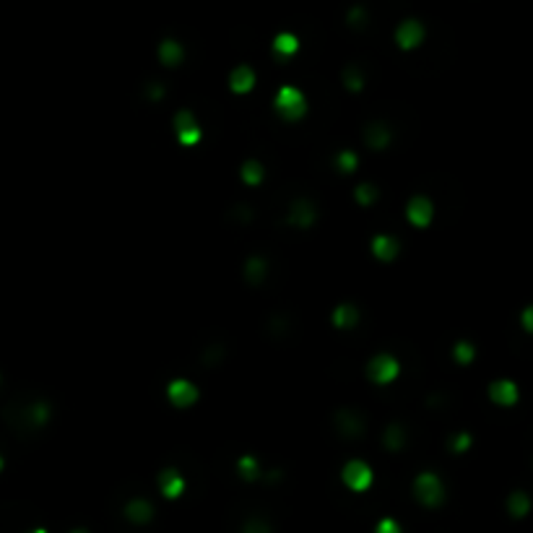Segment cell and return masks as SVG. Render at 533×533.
I'll return each mask as SVG.
<instances>
[{
	"mask_svg": "<svg viewBox=\"0 0 533 533\" xmlns=\"http://www.w3.org/2000/svg\"><path fill=\"white\" fill-rule=\"evenodd\" d=\"M273 107L284 120L297 123L307 112V96L302 94V89H297V86H281L276 99H273Z\"/></svg>",
	"mask_w": 533,
	"mask_h": 533,
	"instance_id": "1",
	"label": "cell"
},
{
	"mask_svg": "<svg viewBox=\"0 0 533 533\" xmlns=\"http://www.w3.org/2000/svg\"><path fill=\"white\" fill-rule=\"evenodd\" d=\"M414 494L422 505H432V507H435V505H440L442 497H445L442 479H440L437 473H429V471L419 473L414 479Z\"/></svg>",
	"mask_w": 533,
	"mask_h": 533,
	"instance_id": "2",
	"label": "cell"
},
{
	"mask_svg": "<svg viewBox=\"0 0 533 533\" xmlns=\"http://www.w3.org/2000/svg\"><path fill=\"white\" fill-rule=\"evenodd\" d=\"M367 374H370L372 383L388 385L401 374V364H398V359H395L393 354H374L372 359H370V364H367Z\"/></svg>",
	"mask_w": 533,
	"mask_h": 533,
	"instance_id": "3",
	"label": "cell"
},
{
	"mask_svg": "<svg viewBox=\"0 0 533 533\" xmlns=\"http://www.w3.org/2000/svg\"><path fill=\"white\" fill-rule=\"evenodd\" d=\"M174 136H177L180 146H185V149H192V146L201 143L203 130L201 125H198V120L192 118V112L180 109V112L174 115Z\"/></svg>",
	"mask_w": 533,
	"mask_h": 533,
	"instance_id": "4",
	"label": "cell"
},
{
	"mask_svg": "<svg viewBox=\"0 0 533 533\" xmlns=\"http://www.w3.org/2000/svg\"><path fill=\"white\" fill-rule=\"evenodd\" d=\"M341 479H343V484H346V487H349L352 491H364V489H370V487H372L374 473H372V469L364 463V460L354 458V460H349V463L343 466Z\"/></svg>",
	"mask_w": 533,
	"mask_h": 533,
	"instance_id": "5",
	"label": "cell"
},
{
	"mask_svg": "<svg viewBox=\"0 0 533 533\" xmlns=\"http://www.w3.org/2000/svg\"><path fill=\"white\" fill-rule=\"evenodd\" d=\"M198 395L201 390L190 383V380H185V377H177V380H172L167 385V398H170L172 406H177V408H188L198 401Z\"/></svg>",
	"mask_w": 533,
	"mask_h": 533,
	"instance_id": "6",
	"label": "cell"
},
{
	"mask_svg": "<svg viewBox=\"0 0 533 533\" xmlns=\"http://www.w3.org/2000/svg\"><path fill=\"white\" fill-rule=\"evenodd\" d=\"M424 34L426 29L419 19H406V21H401V26L395 29V42H398L401 50H414V47H419V44L424 42Z\"/></svg>",
	"mask_w": 533,
	"mask_h": 533,
	"instance_id": "7",
	"label": "cell"
},
{
	"mask_svg": "<svg viewBox=\"0 0 533 533\" xmlns=\"http://www.w3.org/2000/svg\"><path fill=\"white\" fill-rule=\"evenodd\" d=\"M406 216H408V222L414 226L424 229V226H429V222L435 219V206H432V201L424 198V195H416V198H411L408 206H406Z\"/></svg>",
	"mask_w": 533,
	"mask_h": 533,
	"instance_id": "8",
	"label": "cell"
},
{
	"mask_svg": "<svg viewBox=\"0 0 533 533\" xmlns=\"http://www.w3.org/2000/svg\"><path fill=\"white\" fill-rule=\"evenodd\" d=\"M229 89H232L235 94H247V91H253V89H255V71L245 63L237 65L235 71L229 73Z\"/></svg>",
	"mask_w": 533,
	"mask_h": 533,
	"instance_id": "9",
	"label": "cell"
},
{
	"mask_svg": "<svg viewBox=\"0 0 533 533\" xmlns=\"http://www.w3.org/2000/svg\"><path fill=\"white\" fill-rule=\"evenodd\" d=\"M185 489V479L177 469H164L159 473V491L167 497V500H177Z\"/></svg>",
	"mask_w": 533,
	"mask_h": 533,
	"instance_id": "10",
	"label": "cell"
},
{
	"mask_svg": "<svg viewBox=\"0 0 533 533\" xmlns=\"http://www.w3.org/2000/svg\"><path fill=\"white\" fill-rule=\"evenodd\" d=\"M315 206L309 201H297L291 206V211H289V224H294L297 229H309V226L315 224Z\"/></svg>",
	"mask_w": 533,
	"mask_h": 533,
	"instance_id": "11",
	"label": "cell"
},
{
	"mask_svg": "<svg viewBox=\"0 0 533 533\" xmlns=\"http://www.w3.org/2000/svg\"><path fill=\"white\" fill-rule=\"evenodd\" d=\"M489 398L497 406H512L518 401V385L512 380H494L489 385Z\"/></svg>",
	"mask_w": 533,
	"mask_h": 533,
	"instance_id": "12",
	"label": "cell"
},
{
	"mask_svg": "<svg viewBox=\"0 0 533 533\" xmlns=\"http://www.w3.org/2000/svg\"><path fill=\"white\" fill-rule=\"evenodd\" d=\"M398 242H395L390 235H377L372 240V255L377 258V260H383V263H390V260H395L398 258Z\"/></svg>",
	"mask_w": 533,
	"mask_h": 533,
	"instance_id": "13",
	"label": "cell"
},
{
	"mask_svg": "<svg viewBox=\"0 0 533 533\" xmlns=\"http://www.w3.org/2000/svg\"><path fill=\"white\" fill-rule=\"evenodd\" d=\"M331 318L338 331H349V328H354L359 323V309L354 307V305H338V307L333 309Z\"/></svg>",
	"mask_w": 533,
	"mask_h": 533,
	"instance_id": "14",
	"label": "cell"
},
{
	"mask_svg": "<svg viewBox=\"0 0 533 533\" xmlns=\"http://www.w3.org/2000/svg\"><path fill=\"white\" fill-rule=\"evenodd\" d=\"M364 138H367V143H370L374 151H380L390 143V130L385 128L383 123H372V125H367V130H364Z\"/></svg>",
	"mask_w": 533,
	"mask_h": 533,
	"instance_id": "15",
	"label": "cell"
},
{
	"mask_svg": "<svg viewBox=\"0 0 533 533\" xmlns=\"http://www.w3.org/2000/svg\"><path fill=\"white\" fill-rule=\"evenodd\" d=\"M159 57H161V63L172 68V65L182 63L185 50H182V44L177 42V39H164V42L159 44Z\"/></svg>",
	"mask_w": 533,
	"mask_h": 533,
	"instance_id": "16",
	"label": "cell"
},
{
	"mask_svg": "<svg viewBox=\"0 0 533 533\" xmlns=\"http://www.w3.org/2000/svg\"><path fill=\"white\" fill-rule=\"evenodd\" d=\"M240 177H242V182L245 185H250V188H258L260 182H263V177H266V170H263V164L255 159H250L245 161L242 167H240Z\"/></svg>",
	"mask_w": 533,
	"mask_h": 533,
	"instance_id": "17",
	"label": "cell"
},
{
	"mask_svg": "<svg viewBox=\"0 0 533 533\" xmlns=\"http://www.w3.org/2000/svg\"><path fill=\"white\" fill-rule=\"evenodd\" d=\"M125 512H128V518L133 523H149L151 515H154V507H151L149 500H130Z\"/></svg>",
	"mask_w": 533,
	"mask_h": 533,
	"instance_id": "18",
	"label": "cell"
},
{
	"mask_svg": "<svg viewBox=\"0 0 533 533\" xmlns=\"http://www.w3.org/2000/svg\"><path fill=\"white\" fill-rule=\"evenodd\" d=\"M273 50L281 57H289V55H294L299 50V39L294 34H278L276 39H273Z\"/></svg>",
	"mask_w": 533,
	"mask_h": 533,
	"instance_id": "19",
	"label": "cell"
},
{
	"mask_svg": "<svg viewBox=\"0 0 533 533\" xmlns=\"http://www.w3.org/2000/svg\"><path fill=\"white\" fill-rule=\"evenodd\" d=\"M266 260L263 258H250L245 266V278L250 284H260L263 278H266Z\"/></svg>",
	"mask_w": 533,
	"mask_h": 533,
	"instance_id": "20",
	"label": "cell"
},
{
	"mask_svg": "<svg viewBox=\"0 0 533 533\" xmlns=\"http://www.w3.org/2000/svg\"><path fill=\"white\" fill-rule=\"evenodd\" d=\"M237 469H240V473H242L245 481H255L258 473H260V463H258V458H253V455H242V458L237 460Z\"/></svg>",
	"mask_w": 533,
	"mask_h": 533,
	"instance_id": "21",
	"label": "cell"
},
{
	"mask_svg": "<svg viewBox=\"0 0 533 533\" xmlns=\"http://www.w3.org/2000/svg\"><path fill=\"white\" fill-rule=\"evenodd\" d=\"M354 198H356V203H359V206L370 208V206L377 201V188H374V185H359V188H356V192H354Z\"/></svg>",
	"mask_w": 533,
	"mask_h": 533,
	"instance_id": "22",
	"label": "cell"
},
{
	"mask_svg": "<svg viewBox=\"0 0 533 533\" xmlns=\"http://www.w3.org/2000/svg\"><path fill=\"white\" fill-rule=\"evenodd\" d=\"M385 445L390 450H401L404 448V429L398 424H393V426H388L385 429Z\"/></svg>",
	"mask_w": 533,
	"mask_h": 533,
	"instance_id": "23",
	"label": "cell"
},
{
	"mask_svg": "<svg viewBox=\"0 0 533 533\" xmlns=\"http://www.w3.org/2000/svg\"><path fill=\"white\" fill-rule=\"evenodd\" d=\"M453 356H455V362H460V364H471L473 362V356H476V349H473L469 341H460V343H455Z\"/></svg>",
	"mask_w": 533,
	"mask_h": 533,
	"instance_id": "24",
	"label": "cell"
},
{
	"mask_svg": "<svg viewBox=\"0 0 533 533\" xmlns=\"http://www.w3.org/2000/svg\"><path fill=\"white\" fill-rule=\"evenodd\" d=\"M528 505H531V500H528L523 491H518V494H510V502H507V507H510L512 515H525Z\"/></svg>",
	"mask_w": 533,
	"mask_h": 533,
	"instance_id": "25",
	"label": "cell"
},
{
	"mask_svg": "<svg viewBox=\"0 0 533 533\" xmlns=\"http://www.w3.org/2000/svg\"><path fill=\"white\" fill-rule=\"evenodd\" d=\"M336 164H338V170L341 172H354L356 170V164H359V159H356L354 151H341L338 159H336Z\"/></svg>",
	"mask_w": 533,
	"mask_h": 533,
	"instance_id": "26",
	"label": "cell"
},
{
	"mask_svg": "<svg viewBox=\"0 0 533 533\" xmlns=\"http://www.w3.org/2000/svg\"><path fill=\"white\" fill-rule=\"evenodd\" d=\"M343 81H346V86H349L352 91H362L364 78L359 75V71H356V68H346V71H343Z\"/></svg>",
	"mask_w": 533,
	"mask_h": 533,
	"instance_id": "27",
	"label": "cell"
},
{
	"mask_svg": "<svg viewBox=\"0 0 533 533\" xmlns=\"http://www.w3.org/2000/svg\"><path fill=\"white\" fill-rule=\"evenodd\" d=\"M450 448L455 450V453H463V450H469L471 448V435H469V432H460V435H455V437L450 440Z\"/></svg>",
	"mask_w": 533,
	"mask_h": 533,
	"instance_id": "28",
	"label": "cell"
},
{
	"mask_svg": "<svg viewBox=\"0 0 533 533\" xmlns=\"http://www.w3.org/2000/svg\"><path fill=\"white\" fill-rule=\"evenodd\" d=\"M47 419H50V408H47L44 404H34L32 406V422L34 424H44Z\"/></svg>",
	"mask_w": 533,
	"mask_h": 533,
	"instance_id": "29",
	"label": "cell"
},
{
	"mask_svg": "<svg viewBox=\"0 0 533 533\" xmlns=\"http://www.w3.org/2000/svg\"><path fill=\"white\" fill-rule=\"evenodd\" d=\"M377 533H401V525L395 521H390V518H385V521H380V525H377Z\"/></svg>",
	"mask_w": 533,
	"mask_h": 533,
	"instance_id": "30",
	"label": "cell"
},
{
	"mask_svg": "<svg viewBox=\"0 0 533 533\" xmlns=\"http://www.w3.org/2000/svg\"><path fill=\"white\" fill-rule=\"evenodd\" d=\"M247 533H268V528L263 523H250V525H247Z\"/></svg>",
	"mask_w": 533,
	"mask_h": 533,
	"instance_id": "31",
	"label": "cell"
},
{
	"mask_svg": "<svg viewBox=\"0 0 533 533\" xmlns=\"http://www.w3.org/2000/svg\"><path fill=\"white\" fill-rule=\"evenodd\" d=\"M0 471H3V455H0Z\"/></svg>",
	"mask_w": 533,
	"mask_h": 533,
	"instance_id": "32",
	"label": "cell"
},
{
	"mask_svg": "<svg viewBox=\"0 0 533 533\" xmlns=\"http://www.w3.org/2000/svg\"><path fill=\"white\" fill-rule=\"evenodd\" d=\"M34 533H44V531H34Z\"/></svg>",
	"mask_w": 533,
	"mask_h": 533,
	"instance_id": "33",
	"label": "cell"
}]
</instances>
